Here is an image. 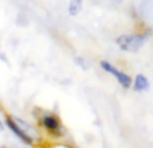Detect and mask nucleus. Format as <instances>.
<instances>
[{
  "label": "nucleus",
  "mask_w": 153,
  "mask_h": 148,
  "mask_svg": "<svg viewBox=\"0 0 153 148\" xmlns=\"http://www.w3.org/2000/svg\"><path fill=\"white\" fill-rule=\"evenodd\" d=\"M82 10V0H70L69 4V13L71 16L79 13V11Z\"/></svg>",
  "instance_id": "nucleus-7"
},
{
  "label": "nucleus",
  "mask_w": 153,
  "mask_h": 148,
  "mask_svg": "<svg viewBox=\"0 0 153 148\" xmlns=\"http://www.w3.org/2000/svg\"><path fill=\"white\" fill-rule=\"evenodd\" d=\"M7 125L11 128V129L13 131V133H15V135L18 136L19 139H22V140H23V141H26V143H31V141H32V140H30V139L27 138V136L24 135L23 132H22V131H20V128H19L18 125H16V123L13 121V120H11L10 117H8V119H7Z\"/></svg>",
  "instance_id": "nucleus-4"
},
{
  "label": "nucleus",
  "mask_w": 153,
  "mask_h": 148,
  "mask_svg": "<svg viewBox=\"0 0 153 148\" xmlns=\"http://www.w3.org/2000/svg\"><path fill=\"white\" fill-rule=\"evenodd\" d=\"M101 66H102L108 73L113 74V75L116 77L117 79H118V82H120V84H121L124 87H129V86H130V84H132V79H130L129 75H126L125 73H122V72H120V70H117L116 67L111 66L109 62L102 61V62H101Z\"/></svg>",
  "instance_id": "nucleus-2"
},
{
  "label": "nucleus",
  "mask_w": 153,
  "mask_h": 148,
  "mask_svg": "<svg viewBox=\"0 0 153 148\" xmlns=\"http://www.w3.org/2000/svg\"><path fill=\"white\" fill-rule=\"evenodd\" d=\"M145 42V38L141 35H122L117 39L118 46L125 51H137Z\"/></svg>",
  "instance_id": "nucleus-1"
},
{
  "label": "nucleus",
  "mask_w": 153,
  "mask_h": 148,
  "mask_svg": "<svg viewBox=\"0 0 153 148\" xmlns=\"http://www.w3.org/2000/svg\"><path fill=\"white\" fill-rule=\"evenodd\" d=\"M0 148H4V147H0Z\"/></svg>",
  "instance_id": "nucleus-9"
},
{
  "label": "nucleus",
  "mask_w": 153,
  "mask_h": 148,
  "mask_svg": "<svg viewBox=\"0 0 153 148\" xmlns=\"http://www.w3.org/2000/svg\"><path fill=\"white\" fill-rule=\"evenodd\" d=\"M1 131H3V124L0 123V132H1Z\"/></svg>",
  "instance_id": "nucleus-8"
},
{
  "label": "nucleus",
  "mask_w": 153,
  "mask_h": 148,
  "mask_svg": "<svg viewBox=\"0 0 153 148\" xmlns=\"http://www.w3.org/2000/svg\"><path fill=\"white\" fill-rule=\"evenodd\" d=\"M148 87H149L148 79H146L144 75L138 74L134 79V90H137V92H143V90H146Z\"/></svg>",
  "instance_id": "nucleus-5"
},
{
  "label": "nucleus",
  "mask_w": 153,
  "mask_h": 148,
  "mask_svg": "<svg viewBox=\"0 0 153 148\" xmlns=\"http://www.w3.org/2000/svg\"><path fill=\"white\" fill-rule=\"evenodd\" d=\"M43 124H45V127L47 128V129H50V131H56V129H59V123H58V120H56L55 117H53V116L45 117V120H43Z\"/></svg>",
  "instance_id": "nucleus-6"
},
{
  "label": "nucleus",
  "mask_w": 153,
  "mask_h": 148,
  "mask_svg": "<svg viewBox=\"0 0 153 148\" xmlns=\"http://www.w3.org/2000/svg\"><path fill=\"white\" fill-rule=\"evenodd\" d=\"M13 121L16 123V125L20 128V131L27 136V138L30 139V140H32V138H38V132L30 124H27L26 121H23V120H19V119H15Z\"/></svg>",
  "instance_id": "nucleus-3"
}]
</instances>
